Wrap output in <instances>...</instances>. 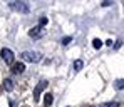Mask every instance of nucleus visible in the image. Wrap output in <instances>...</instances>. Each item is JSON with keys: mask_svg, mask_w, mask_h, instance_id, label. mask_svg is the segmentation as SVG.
I'll return each instance as SVG.
<instances>
[{"mask_svg": "<svg viewBox=\"0 0 124 107\" xmlns=\"http://www.w3.org/2000/svg\"><path fill=\"white\" fill-rule=\"evenodd\" d=\"M20 57H22V60H25V62H39V60H40V54L32 52V50H25V52H22Z\"/></svg>", "mask_w": 124, "mask_h": 107, "instance_id": "obj_1", "label": "nucleus"}, {"mask_svg": "<svg viewBox=\"0 0 124 107\" xmlns=\"http://www.w3.org/2000/svg\"><path fill=\"white\" fill-rule=\"evenodd\" d=\"M10 8H14V10H17V12H22V14H29V5L27 3H23V2H12L10 3Z\"/></svg>", "mask_w": 124, "mask_h": 107, "instance_id": "obj_2", "label": "nucleus"}, {"mask_svg": "<svg viewBox=\"0 0 124 107\" xmlns=\"http://www.w3.org/2000/svg\"><path fill=\"white\" fill-rule=\"evenodd\" d=\"M2 59H3L7 64H14L15 55H14V52H12L10 49H2Z\"/></svg>", "mask_w": 124, "mask_h": 107, "instance_id": "obj_3", "label": "nucleus"}, {"mask_svg": "<svg viewBox=\"0 0 124 107\" xmlns=\"http://www.w3.org/2000/svg\"><path fill=\"white\" fill-rule=\"evenodd\" d=\"M45 87H47V82H45V80H42V82H39V84L35 86V89H34V100H39L42 90H44Z\"/></svg>", "mask_w": 124, "mask_h": 107, "instance_id": "obj_4", "label": "nucleus"}, {"mask_svg": "<svg viewBox=\"0 0 124 107\" xmlns=\"http://www.w3.org/2000/svg\"><path fill=\"white\" fill-rule=\"evenodd\" d=\"M29 35H30V37H34V39L40 37V35H42V27H39V25H37V27L30 29V30H29Z\"/></svg>", "mask_w": 124, "mask_h": 107, "instance_id": "obj_5", "label": "nucleus"}, {"mask_svg": "<svg viewBox=\"0 0 124 107\" xmlns=\"http://www.w3.org/2000/svg\"><path fill=\"white\" fill-rule=\"evenodd\" d=\"M23 70H25V65L23 64H20V62H19V64H14V69H12L14 74H22Z\"/></svg>", "mask_w": 124, "mask_h": 107, "instance_id": "obj_6", "label": "nucleus"}, {"mask_svg": "<svg viewBox=\"0 0 124 107\" xmlns=\"http://www.w3.org/2000/svg\"><path fill=\"white\" fill-rule=\"evenodd\" d=\"M52 102H54V97H52V94H45V97H44V106L49 107V106H52Z\"/></svg>", "mask_w": 124, "mask_h": 107, "instance_id": "obj_7", "label": "nucleus"}, {"mask_svg": "<svg viewBox=\"0 0 124 107\" xmlns=\"http://www.w3.org/2000/svg\"><path fill=\"white\" fill-rule=\"evenodd\" d=\"M114 89H117V90L124 89V79H119V80H116V82H114Z\"/></svg>", "mask_w": 124, "mask_h": 107, "instance_id": "obj_8", "label": "nucleus"}, {"mask_svg": "<svg viewBox=\"0 0 124 107\" xmlns=\"http://www.w3.org/2000/svg\"><path fill=\"white\" fill-rule=\"evenodd\" d=\"M82 65H84V62H82V60H76L72 67H74V70H76V72H79V70L82 69Z\"/></svg>", "mask_w": 124, "mask_h": 107, "instance_id": "obj_9", "label": "nucleus"}, {"mask_svg": "<svg viewBox=\"0 0 124 107\" xmlns=\"http://www.w3.org/2000/svg\"><path fill=\"white\" fill-rule=\"evenodd\" d=\"M3 87H5L7 90H12V89H14V84H12V80H8V79H7V80H3Z\"/></svg>", "mask_w": 124, "mask_h": 107, "instance_id": "obj_10", "label": "nucleus"}, {"mask_svg": "<svg viewBox=\"0 0 124 107\" xmlns=\"http://www.w3.org/2000/svg\"><path fill=\"white\" fill-rule=\"evenodd\" d=\"M92 47H94V49H101V47H102V42H101L99 39H94V40H92Z\"/></svg>", "mask_w": 124, "mask_h": 107, "instance_id": "obj_11", "label": "nucleus"}, {"mask_svg": "<svg viewBox=\"0 0 124 107\" xmlns=\"http://www.w3.org/2000/svg\"><path fill=\"white\" fill-rule=\"evenodd\" d=\"M70 42H72V37H64V39L61 40V43H62V45H69Z\"/></svg>", "mask_w": 124, "mask_h": 107, "instance_id": "obj_12", "label": "nucleus"}, {"mask_svg": "<svg viewBox=\"0 0 124 107\" xmlns=\"http://www.w3.org/2000/svg\"><path fill=\"white\" fill-rule=\"evenodd\" d=\"M102 107H119V102H106L102 104Z\"/></svg>", "mask_w": 124, "mask_h": 107, "instance_id": "obj_13", "label": "nucleus"}, {"mask_svg": "<svg viewBox=\"0 0 124 107\" xmlns=\"http://www.w3.org/2000/svg\"><path fill=\"white\" fill-rule=\"evenodd\" d=\"M45 23H47V19H45V17H40V20H39V27H44Z\"/></svg>", "mask_w": 124, "mask_h": 107, "instance_id": "obj_14", "label": "nucleus"}, {"mask_svg": "<svg viewBox=\"0 0 124 107\" xmlns=\"http://www.w3.org/2000/svg\"><path fill=\"white\" fill-rule=\"evenodd\" d=\"M112 2H109V0H106V2H102V7H109Z\"/></svg>", "mask_w": 124, "mask_h": 107, "instance_id": "obj_15", "label": "nucleus"}]
</instances>
